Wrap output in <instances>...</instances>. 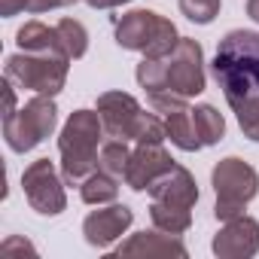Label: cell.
I'll return each instance as SVG.
<instances>
[{
    "label": "cell",
    "instance_id": "6da1fadb",
    "mask_svg": "<svg viewBox=\"0 0 259 259\" xmlns=\"http://www.w3.org/2000/svg\"><path fill=\"white\" fill-rule=\"evenodd\" d=\"M210 70L229 107L259 95V34L244 28L229 31L217 46Z\"/></svg>",
    "mask_w": 259,
    "mask_h": 259
},
{
    "label": "cell",
    "instance_id": "7a4b0ae2",
    "mask_svg": "<svg viewBox=\"0 0 259 259\" xmlns=\"http://www.w3.org/2000/svg\"><path fill=\"white\" fill-rule=\"evenodd\" d=\"M104 135V122L98 110H76L64 122L58 135L61 177L67 186H79L92 171H98V144Z\"/></svg>",
    "mask_w": 259,
    "mask_h": 259
},
{
    "label": "cell",
    "instance_id": "3957f363",
    "mask_svg": "<svg viewBox=\"0 0 259 259\" xmlns=\"http://www.w3.org/2000/svg\"><path fill=\"white\" fill-rule=\"evenodd\" d=\"M116 43L128 52H141L144 58H165L177 49L180 34L171 19L153 10H132L116 22Z\"/></svg>",
    "mask_w": 259,
    "mask_h": 259
},
{
    "label": "cell",
    "instance_id": "277c9868",
    "mask_svg": "<svg viewBox=\"0 0 259 259\" xmlns=\"http://www.w3.org/2000/svg\"><path fill=\"white\" fill-rule=\"evenodd\" d=\"M210 183H213V192H217L213 217L220 223L244 217V207L259 192V174H256V168L247 165L238 156H229V159L217 162V168L210 174Z\"/></svg>",
    "mask_w": 259,
    "mask_h": 259
},
{
    "label": "cell",
    "instance_id": "5b68a950",
    "mask_svg": "<svg viewBox=\"0 0 259 259\" xmlns=\"http://www.w3.org/2000/svg\"><path fill=\"white\" fill-rule=\"evenodd\" d=\"M58 125V107L49 95H37L31 98L16 116L4 119V138L7 147L13 153H31L34 147H40L46 138H52Z\"/></svg>",
    "mask_w": 259,
    "mask_h": 259
},
{
    "label": "cell",
    "instance_id": "8992f818",
    "mask_svg": "<svg viewBox=\"0 0 259 259\" xmlns=\"http://www.w3.org/2000/svg\"><path fill=\"white\" fill-rule=\"evenodd\" d=\"M67 70H70V58L67 55H31V52H19V55L7 58V76L16 85L31 89L37 95H49V98H55L64 89Z\"/></svg>",
    "mask_w": 259,
    "mask_h": 259
},
{
    "label": "cell",
    "instance_id": "52a82bcc",
    "mask_svg": "<svg viewBox=\"0 0 259 259\" xmlns=\"http://www.w3.org/2000/svg\"><path fill=\"white\" fill-rule=\"evenodd\" d=\"M159 64H162V89L159 92H174L186 101L204 92V52H201L198 40L180 37L177 49L171 55L159 58Z\"/></svg>",
    "mask_w": 259,
    "mask_h": 259
},
{
    "label": "cell",
    "instance_id": "ba28073f",
    "mask_svg": "<svg viewBox=\"0 0 259 259\" xmlns=\"http://www.w3.org/2000/svg\"><path fill=\"white\" fill-rule=\"evenodd\" d=\"M22 189H25L28 204L43 217H58L67 207L64 177H58V171H55V165L49 159H37V162H31L25 168Z\"/></svg>",
    "mask_w": 259,
    "mask_h": 259
},
{
    "label": "cell",
    "instance_id": "9c48e42d",
    "mask_svg": "<svg viewBox=\"0 0 259 259\" xmlns=\"http://www.w3.org/2000/svg\"><path fill=\"white\" fill-rule=\"evenodd\" d=\"M98 113H101V122H104V132L110 138H119V141H135L138 138L144 110H141L138 98H132L128 92H104L98 98Z\"/></svg>",
    "mask_w": 259,
    "mask_h": 259
},
{
    "label": "cell",
    "instance_id": "30bf717a",
    "mask_svg": "<svg viewBox=\"0 0 259 259\" xmlns=\"http://www.w3.org/2000/svg\"><path fill=\"white\" fill-rule=\"evenodd\" d=\"M177 162L171 159V153L162 147V144H138V150L128 159V168H125V183L132 186L135 192H144L150 189L162 174H168Z\"/></svg>",
    "mask_w": 259,
    "mask_h": 259
},
{
    "label": "cell",
    "instance_id": "8fae6325",
    "mask_svg": "<svg viewBox=\"0 0 259 259\" xmlns=\"http://www.w3.org/2000/svg\"><path fill=\"white\" fill-rule=\"evenodd\" d=\"M135 223V210L128 204H110V207H98L85 217L82 223V235L92 247H110L116 244Z\"/></svg>",
    "mask_w": 259,
    "mask_h": 259
},
{
    "label": "cell",
    "instance_id": "7c38bea8",
    "mask_svg": "<svg viewBox=\"0 0 259 259\" xmlns=\"http://www.w3.org/2000/svg\"><path fill=\"white\" fill-rule=\"evenodd\" d=\"M213 253L220 259H250L259 253V223L253 217H235L223 223L213 238Z\"/></svg>",
    "mask_w": 259,
    "mask_h": 259
},
{
    "label": "cell",
    "instance_id": "4fadbf2b",
    "mask_svg": "<svg viewBox=\"0 0 259 259\" xmlns=\"http://www.w3.org/2000/svg\"><path fill=\"white\" fill-rule=\"evenodd\" d=\"M150 198L159 201V204H171V207H183V210H192L195 201H198V183L195 177L183 168V165H174L168 174H162L150 189Z\"/></svg>",
    "mask_w": 259,
    "mask_h": 259
},
{
    "label": "cell",
    "instance_id": "5bb4252c",
    "mask_svg": "<svg viewBox=\"0 0 259 259\" xmlns=\"http://www.w3.org/2000/svg\"><path fill=\"white\" fill-rule=\"evenodd\" d=\"M186 253L189 250L180 241V235H168L162 229H156V232H135L128 241H122L113 250V256H147V259H153V256H177V259H183Z\"/></svg>",
    "mask_w": 259,
    "mask_h": 259
},
{
    "label": "cell",
    "instance_id": "9a60e30c",
    "mask_svg": "<svg viewBox=\"0 0 259 259\" xmlns=\"http://www.w3.org/2000/svg\"><path fill=\"white\" fill-rule=\"evenodd\" d=\"M16 43H19L22 52H31V55H67L64 46H61L58 31L49 28V25H43V22H25L19 28V34H16Z\"/></svg>",
    "mask_w": 259,
    "mask_h": 259
},
{
    "label": "cell",
    "instance_id": "2e32d148",
    "mask_svg": "<svg viewBox=\"0 0 259 259\" xmlns=\"http://www.w3.org/2000/svg\"><path fill=\"white\" fill-rule=\"evenodd\" d=\"M165 132L171 138V144L183 153H195L201 150V138H198V128H195V119H192V110L183 107V110H174L165 116Z\"/></svg>",
    "mask_w": 259,
    "mask_h": 259
},
{
    "label": "cell",
    "instance_id": "e0dca14e",
    "mask_svg": "<svg viewBox=\"0 0 259 259\" xmlns=\"http://www.w3.org/2000/svg\"><path fill=\"white\" fill-rule=\"evenodd\" d=\"M116 180L119 177H113V174H107V171H92L82 183H79V195H82V201L85 204H113L116 201V195H119V186H116Z\"/></svg>",
    "mask_w": 259,
    "mask_h": 259
},
{
    "label": "cell",
    "instance_id": "ac0fdd59",
    "mask_svg": "<svg viewBox=\"0 0 259 259\" xmlns=\"http://www.w3.org/2000/svg\"><path fill=\"white\" fill-rule=\"evenodd\" d=\"M192 119H195L198 138H201L204 147H213V144L223 141V135H226V119H223V113H220L217 107H210V104H198V107L192 110Z\"/></svg>",
    "mask_w": 259,
    "mask_h": 259
},
{
    "label": "cell",
    "instance_id": "d6986e66",
    "mask_svg": "<svg viewBox=\"0 0 259 259\" xmlns=\"http://www.w3.org/2000/svg\"><path fill=\"white\" fill-rule=\"evenodd\" d=\"M150 220H153L156 229H162V232H168V235H183V232L192 226V210L153 201V204H150Z\"/></svg>",
    "mask_w": 259,
    "mask_h": 259
},
{
    "label": "cell",
    "instance_id": "ffe728a7",
    "mask_svg": "<svg viewBox=\"0 0 259 259\" xmlns=\"http://www.w3.org/2000/svg\"><path fill=\"white\" fill-rule=\"evenodd\" d=\"M55 31H58V37H61L64 52H67L73 61L89 52V31H85L82 22H76V19H61V22L55 25Z\"/></svg>",
    "mask_w": 259,
    "mask_h": 259
},
{
    "label": "cell",
    "instance_id": "44dd1931",
    "mask_svg": "<svg viewBox=\"0 0 259 259\" xmlns=\"http://www.w3.org/2000/svg\"><path fill=\"white\" fill-rule=\"evenodd\" d=\"M128 159H132V153H128L125 141L113 138V141H107V144L101 147V153H98V168L107 171V174H113V177H125Z\"/></svg>",
    "mask_w": 259,
    "mask_h": 259
},
{
    "label": "cell",
    "instance_id": "7402d4cb",
    "mask_svg": "<svg viewBox=\"0 0 259 259\" xmlns=\"http://www.w3.org/2000/svg\"><path fill=\"white\" fill-rule=\"evenodd\" d=\"M232 110H235V116H238V125H241L244 138H250V141L259 144V95H253V98L235 104Z\"/></svg>",
    "mask_w": 259,
    "mask_h": 259
},
{
    "label": "cell",
    "instance_id": "603a6c76",
    "mask_svg": "<svg viewBox=\"0 0 259 259\" xmlns=\"http://www.w3.org/2000/svg\"><path fill=\"white\" fill-rule=\"evenodd\" d=\"M223 0H180V13L195 25H210L220 16Z\"/></svg>",
    "mask_w": 259,
    "mask_h": 259
},
{
    "label": "cell",
    "instance_id": "cb8c5ba5",
    "mask_svg": "<svg viewBox=\"0 0 259 259\" xmlns=\"http://www.w3.org/2000/svg\"><path fill=\"white\" fill-rule=\"evenodd\" d=\"M147 101H150V107H153L156 113H162V116H168V113L186 107V98H180V95H174V92H153V95H147Z\"/></svg>",
    "mask_w": 259,
    "mask_h": 259
},
{
    "label": "cell",
    "instance_id": "d4e9b609",
    "mask_svg": "<svg viewBox=\"0 0 259 259\" xmlns=\"http://www.w3.org/2000/svg\"><path fill=\"white\" fill-rule=\"evenodd\" d=\"M70 4H76V0H25V13H49V10H61Z\"/></svg>",
    "mask_w": 259,
    "mask_h": 259
},
{
    "label": "cell",
    "instance_id": "484cf974",
    "mask_svg": "<svg viewBox=\"0 0 259 259\" xmlns=\"http://www.w3.org/2000/svg\"><path fill=\"white\" fill-rule=\"evenodd\" d=\"M19 110H16V89H13V79L7 76L4 79V119H10V116H16Z\"/></svg>",
    "mask_w": 259,
    "mask_h": 259
},
{
    "label": "cell",
    "instance_id": "4316f807",
    "mask_svg": "<svg viewBox=\"0 0 259 259\" xmlns=\"http://www.w3.org/2000/svg\"><path fill=\"white\" fill-rule=\"evenodd\" d=\"M16 250H19V253H37V250L31 247V241H22V238H7L4 247H0V253H7V256L16 253Z\"/></svg>",
    "mask_w": 259,
    "mask_h": 259
},
{
    "label": "cell",
    "instance_id": "83f0119b",
    "mask_svg": "<svg viewBox=\"0 0 259 259\" xmlns=\"http://www.w3.org/2000/svg\"><path fill=\"white\" fill-rule=\"evenodd\" d=\"M92 10H113V7H122V4H132V0H85Z\"/></svg>",
    "mask_w": 259,
    "mask_h": 259
},
{
    "label": "cell",
    "instance_id": "f1b7e54d",
    "mask_svg": "<svg viewBox=\"0 0 259 259\" xmlns=\"http://www.w3.org/2000/svg\"><path fill=\"white\" fill-rule=\"evenodd\" d=\"M247 16L259 25V0H247Z\"/></svg>",
    "mask_w": 259,
    "mask_h": 259
}]
</instances>
